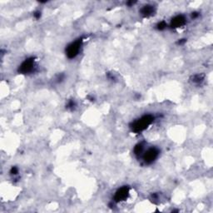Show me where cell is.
I'll list each match as a JSON object with an SVG mask.
<instances>
[{"label":"cell","mask_w":213,"mask_h":213,"mask_svg":"<svg viewBox=\"0 0 213 213\" xmlns=\"http://www.w3.org/2000/svg\"><path fill=\"white\" fill-rule=\"evenodd\" d=\"M78 49H79V44L77 43L72 44L69 48V55L70 57H74L78 52Z\"/></svg>","instance_id":"1"},{"label":"cell","mask_w":213,"mask_h":213,"mask_svg":"<svg viewBox=\"0 0 213 213\" xmlns=\"http://www.w3.org/2000/svg\"><path fill=\"white\" fill-rule=\"evenodd\" d=\"M156 155H157V152H155L153 149H152L149 152H147V153L146 154L145 159H146V161H152V160L155 158Z\"/></svg>","instance_id":"2"}]
</instances>
